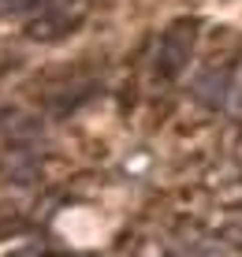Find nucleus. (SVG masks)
I'll list each match as a JSON object with an SVG mask.
<instances>
[{
    "instance_id": "8",
    "label": "nucleus",
    "mask_w": 242,
    "mask_h": 257,
    "mask_svg": "<svg viewBox=\"0 0 242 257\" xmlns=\"http://www.w3.org/2000/svg\"><path fill=\"white\" fill-rule=\"evenodd\" d=\"M12 257H45V250H38V246H26V250H19V253H12Z\"/></svg>"
},
{
    "instance_id": "1",
    "label": "nucleus",
    "mask_w": 242,
    "mask_h": 257,
    "mask_svg": "<svg viewBox=\"0 0 242 257\" xmlns=\"http://www.w3.org/2000/svg\"><path fill=\"white\" fill-rule=\"evenodd\" d=\"M194 23H175L172 30L164 34V41H160V60H157V67H160V75L164 78H179L183 75V67L190 64V56H194Z\"/></svg>"
},
{
    "instance_id": "2",
    "label": "nucleus",
    "mask_w": 242,
    "mask_h": 257,
    "mask_svg": "<svg viewBox=\"0 0 242 257\" xmlns=\"http://www.w3.org/2000/svg\"><path fill=\"white\" fill-rule=\"evenodd\" d=\"M194 97L205 104V108H220V104H227V90H231V75L220 67H205L198 78H194Z\"/></svg>"
},
{
    "instance_id": "5",
    "label": "nucleus",
    "mask_w": 242,
    "mask_h": 257,
    "mask_svg": "<svg viewBox=\"0 0 242 257\" xmlns=\"http://www.w3.org/2000/svg\"><path fill=\"white\" fill-rule=\"evenodd\" d=\"M38 12V0H0V15H30Z\"/></svg>"
},
{
    "instance_id": "6",
    "label": "nucleus",
    "mask_w": 242,
    "mask_h": 257,
    "mask_svg": "<svg viewBox=\"0 0 242 257\" xmlns=\"http://www.w3.org/2000/svg\"><path fill=\"white\" fill-rule=\"evenodd\" d=\"M186 257H231V250L220 246V242H205V246H194Z\"/></svg>"
},
{
    "instance_id": "7",
    "label": "nucleus",
    "mask_w": 242,
    "mask_h": 257,
    "mask_svg": "<svg viewBox=\"0 0 242 257\" xmlns=\"http://www.w3.org/2000/svg\"><path fill=\"white\" fill-rule=\"evenodd\" d=\"M23 220L19 216H12V212H4V216H0V238H8V235H15V231H23Z\"/></svg>"
},
{
    "instance_id": "4",
    "label": "nucleus",
    "mask_w": 242,
    "mask_h": 257,
    "mask_svg": "<svg viewBox=\"0 0 242 257\" xmlns=\"http://www.w3.org/2000/svg\"><path fill=\"white\" fill-rule=\"evenodd\" d=\"M227 104L231 112H242V64L231 71V90H227Z\"/></svg>"
},
{
    "instance_id": "3",
    "label": "nucleus",
    "mask_w": 242,
    "mask_h": 257,
    "mask_svg": "<svg viewBox=\"0 0 242 257\" xmlns=\"http://www.w3.org/2000/svg\"><path fill=\"white\" fill-rule=\"evenodd\" d=\"M4 175L15 183L38 179V153H34V146H8L4 149Z\"/></svg>"
}]
</instances>
